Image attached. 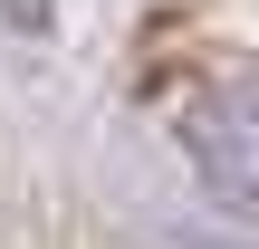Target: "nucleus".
<instances>
[{
  "label": "nucleus",
  "mask_w": 259,
  "mask_h": 249,
  "mask_svg": "<svg viewBox=\"0 0 259 249\" xmlns=\"http://www.w3.org/2000/svg\"><path fill=\"white\" fill-rule=\"evenodd\" d=\"M173 134L231 211H259V77L250 67H202L173 106Z\"/></svg>",
  "instance_id": "1"
},
{
  "label": "nucleus",
  "mask_w": 259,
  "mask_h": 249,
  "mask_svg": "<svg viewBox=\"0 0 259 249\" xmlns=\"http://www.w3.org/2000/svg\"><path fill=\"white\" fill-rule=\"evenodd\" d=\"M154 249H211V240H154Z\"/></svg>",
  "instance_id": "2"
}]
</instances>
